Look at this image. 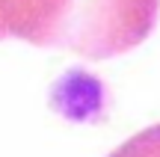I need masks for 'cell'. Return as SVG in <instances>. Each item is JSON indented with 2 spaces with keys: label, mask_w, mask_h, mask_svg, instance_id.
Masks as SVG:
<instances>
[{
  "label": "cell",
  "mask_w": 160,
  "mask_h": 157,
  "mask_svg": "<svg viewBox=\"0 0 160 157\" xmlns=\"http://www.w3.org/2000/svg\"><path fill=\"white\" fill-rule=\"evenodd\" d=\"M157 12L160 0H0V39L110 59L145 42Z\"/></svg>",
  "instance_id": "6da1fadb"
},
{
  "label": "cell",
  "mask_w": 160,
  "mask_h": 157,
  "mask_svg": "<svg viewBox=\"0 0 160 157\" xmlns=\"http://www.w3.org/2000/svg\"><path fill=\"white\" fill-rule=\"evenodd\" d=\"M107 157H160V125H151V128L133 134Z\"/></svg>",
  "instance_id": "7a4b0ae2"
}]
</instances>
